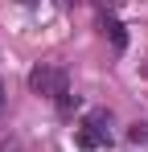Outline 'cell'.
<instances>
[{"label":"cell","mask_w":148,"mask_h":152,"mask_svg":"<svg viewBox=\"0 0 148 152\" xmlns=\"http://www.w3.org/2000/svg\"><path fill=\"white\" fill-rule=\"evenodd\" d=\"M29 91L33 95H45V99H62V95H70V78H66L62 66L41 62V66L29 70Z\"/></svg>","instance_id":"6da1fadb"},{"label":"cell","mask_w":148,"mask_h":152,"mask_svg":"<svg viewBox=\"0 0 148 152\" xmlns=\"http://www.w3.org/2000/svg\"><path fill=\"white\" fill-rule=\"evenodd\" d=\"M74 144H78V148H107V144H111V132H107V111H86L82 127L74 132Z\"/></svg>","instance_id":"7a4b0ae2"},{"label":"cell","mask_w":148,"mask_h":152,"mask_svg":"<svg viewBox=\"0 0 148 152\" xmlns=\"http://www.w3.org/2000/svg\"><path fill=\"white\" fill-rule=\"evenodd\" d=\"M103 29H107V37H111V45H115V53H123V45H127V37H123V25L119 21H103Z\"/></svg>","instance_id":"3957f363"},{"label":"cell","mask_w":148,"mask_h":152,"mask_svg":"<svg viewBox=\"0 0 148 152\" xmlns=\"http://www.w3.org/2000/svg\"><path fill=\"white\" fill-rule=\"evenodd\" d=\"M127 140H132V148H148V127H144V124H136Z\"/></svg>","instance_id":"277c9868"},{"label":"cell","mask_w":148,"mask_h":152,"mask_svg":"<svg viewBox=\"0 0 148 152\" xmlns=\"http://www.w3.org/2000/svg\"><path fill=\"white\" fill-rule=\"evenodd\" d=\"M4 103H8V95H4V82H0V111H4Z\"/></svg>","instance_id":"5b68a950"},{"label":"cell","mask_w":148,"mask_h":152,"mask_svg":"<svg viewBox=\"0 0 148 152\" xmlns=\"http://www.w3.org/2000/svg\"><path fill=\"white\" fill-rule=\"evenodd\" d=\"M0 152H17V144H0Z\"/></svg>","instance_id":"8992f818"}]
</instances>
